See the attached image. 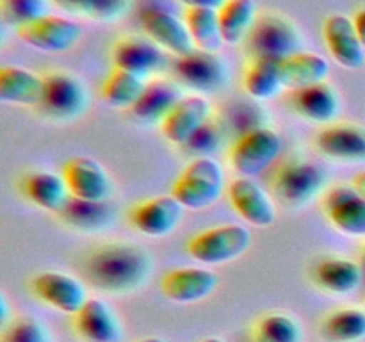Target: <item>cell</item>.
<instances>
[{"instance_id": "obj_1", "label": "cell", "mask_w": 365, "mask_h": 342, "mask_svg": "<svg viewBox=\"0 0 365 342\" xmlns=\"http://www.w3.org/2000/svg\"><path fill=\"white\" fill-rule=\"evenodd\" d=\"M153 269L152 255L132 242L114 241L88 255L84 274L89 284L106 294H128L148 281Z\"/></svg>"}, {"instance_id": "obj_2", "label": "cell", "mask_w": 365, "mask_h": 342, "mask_svg": "<svg viewBox=\"0 0 365 342\" xmlns=\"http://www.w3.org/2000/svg\"><path fill=\"white\" fill-rule=\"evenodd\" d=\"M227 178L221 164L212 157H195L171 185V195L185 210H203L223 196Z\"/></svg>"}, {"instance_id": "obj_3", "label": "cell", "mask_w": 365, "mask_h": 342, "mask_svg": "<svg viewBox=\"0 0 365 342\" xmlns=\"http://www.w3.org/2000/svg\"><path fill=\"white\" fill-rule=\"evenodd\" d=\"M245 43L252 59L278 63L303 50V36L298 25L280 13L259 14Z\"/></svg>"}, {"instance_id": "obj_4", "label": "cell", "mask_w": 365, "mask_h": 342, "mask_svg": "<svg viewBox=\"0 0 365 342\" xmlns=\"http://www.w3.org/2000/svg\"><path fill=\"white\" fill-rule=\"evenodd\" d=\"M327 171L317 162L292 157L282 162L271 177L274 196L289 207H305L324 191Z\"/></svg>"}, {"instance_id": "obj_5", "label": "cell", "mask_w": 365, "mask_h": 342, "mask_svg": "<svg viewBox=\"0 0 365 342\" xmlns=\"http://www.w3.org/2000/svg\"><path fill=\"white\" fill-rule=\"evenodd\" d=\"M282 150V135L274 128L260 127L237 135L228 150V162L239 177L255 178L280 159Z\"/></svg>"}, {"instance_id": "obj_6", "label": "cell", "mask_w": 365, "mask_h": 342, "mask_svg": "<svg viewBox=\"0 0 365 342\" xmlns=\"http://www.w3.org/2000/svg\"><path fill=\"white\" fill-rule=\"evenodd\" d=\"M252 246V232L242 224L227 223L203 230L189 239L187 253L200 264L220 266L237 260Z\"/></svg>"}, {"instance_id": "obj_7", "label": "cell", "mask_w": 365, "mask_h": 342, "mask_svg": "<svg viewBox=\"0 0 365 342\" xmlns=\"http://www.w3.org/2000/svg\"><path fill=\"white\" fill-rule=\"evenodd\" d=\"M89 102L86 86L77 75L64 70H52L43 75L39 109L53 120H73L81 116Z\"/></svg>"}, {"instance_id": "obj_8", "label": "cell", "mask_w": 365, "mask_h": 342, "mask_svg": "<svg viewBox=\"0 0 365 342\" xmlns=\"http://www.w3.org/2000/svg\"><path fill=\"white\" fill-rule=\"evenodd\" d=\"M25 45L48 53H63L77 46L82 38V27L75 20L61 14H43L14 28Z\"/></svg>"}, {"instance_id": "obj_9", "label": "cell", "mask_w": 365, "mask_h": 342, "mask_svg": "<svg viewBox=\"0 0 365 342\" xmlns=\"http://www.w3.org/2000/svg\"><path fill=\"white\" fill-rule=\"evenodd\" d=\"M175 77L196 95L216 93L228 82V64L220 53L195 48L187 56L177 57L173 63Z\"/></svg>"}, {"instance_id": "obj_10", "label": "cell", "mask_w": 365, "mask_h": 342, "mask_svg": "<svg viewBox=\"0 0 365 342\" xmlns=\"http://www.w3.org/2000/svg\"><path fill=\"white\" fill-rule=\"evenodd\" d=\"M184 212V205L173 195H160L135 203L128 210V221L146 237H166L177 230Z\"/></svg>"}, {"instance_id": "obj_11", "label": "cell", "mask_w": 365, "mask_h": 342, "mask_svg": "<svg viewBox=\"0 0 365 342\" xmlns=\"http://www.w3.org/2000/svg\"><path fill=\"white\" fill-rule=\"evenodd\" d=\"M31 291L45 305L75 316L88 301L86 285L78 278L61 271H43L31 280Z\"/></svg>"}, {"instance_id": "obj_12", "label": "cell", "mask_w": 365, "mask_h": 342, "mask_svg": "<svg viewBox=\"0 0 365 342\" xmlns=\"http://www.w3.org/2000/svg\"><path fill=\"white\" fill-rule=\"evenodd\" d=\"M323 209L331 227L348 237H365V198L351 184H339L323 196Z\"/></svg>"}, {"instance_id": "obj_13", "label": "cell", "mask_w": 365, "mask_h": 342, "mask_svg": "<svg viewBox=\"0 0 365 342\" xmlns=\"http://www.w3.org/2000/svg\"><path fill=\"white\" fill-rule=\"evenodd\" d=\"M70 195L89 202H107L113 195V180L106 167L93 157L77 155L64 162L63 171Z\"/></svg>"}, {"instance_id": "obj_14", "label": "cell", "mask_w": 365, "mask_h": 342, "mask_svg": "<svg viewBox=\"0 0 365 342\" xmlns=\"http://www.w3.org/2000/svg\"><path fill=\"white\" fill-rule=\"evenodd\" d=\"M139 24L146 38L171 56L182 57L195 50L184 18H177L163 7H146L139 14Z\"/></svg>"}, {"instance_id": "obj_15", "label": "cell", "mask_w": 365, "mask_h": 342, "mask_svg": "<svg viewBox=\"0 0 365 342\" xmlns=\"http://www.w3.org/2000/svg\"><path fill=\"white\" fill-rule=\"evenodd\" d=\"M212 116V105L205 96L184 95L163 120L160 132L173 145L185 146Z\"/></svg>"}, {"instance_id": "obj_16", "label": "cell", "mask_w": 365, "mask_h": 342, "mask_svg": "<svg viewBox=\"0 0 365 342\" xmlns=\"http://www.w3.org/2000/svg\"><path fill=\"white\" fill-rule=\"evenodd\" d=\"M228 202L248 224L267 228L277 221V205L255 178L237 177L228 184Z\"/></svg>"}, {"instance_id": "obj_17", "label": "cell", "mask_w": 365, "mask_h": 342, "mask_svg": "<svg viewBox=\"0 0 365 342\" xmlns=\"http://www.w3.org/2000/svg\"><path fill=\"white\" fill-rule=\"evenodd\" d=\"M160 287L171 301L191 305L210 298L220 287V276L205 267H177L164 274Z\"/></svg>"}, {"instance_id": "obj_18", "label": "cell", "mask_w": 365, "mask_h": 342, "mask_svg": "<svg viewBox=\"0 0 365 342\" xmlns=\"http://www.w3.org/2000/svg\"><path fill=\"white\" fill-rule=\"evenodd\" d=\"M316 148L337 162H365V127L356 123L324 125L316 135Z\"/></svg>"}, {"instance_id": "obj_19", "label": "cell", "mask_w": 365, "mask_h": 342, "mask_svg": "<svg viewBox=\"0 0 365 342\" xmlns=\"http://www.w3.org/2000/svg\"><path fill=\"white\" fill-rule=\"evenodd\" d=\"M323 39L328 52L342 68L360 70L365 66V48L351 18L344 14L328 16L323 24Z\"/></svg>"}, {"instance_id": "obj_20", "label": "cell", "mask_w": 365, "mask_h": 342, "mask_svg": "<svg viewBox=\"0 0 365 342\" xmlns=\"http://www.w3.org/2000/svg\"><path fill=\"white\" fill-rule=\"evenodd\" d=\"M289 103L298 116L314 123L330 125L341 113L339 91L327 81L291 91Z\"/></svg>"}, {"instance_id": "obj_21", "label": "cell", "mask_w": 365, "mask_h": 342, "mask_svg": "<svg viewBox=\"0 0 365 342\" xmlns=\"http://www.w3.org/2000/svg\"><path fill=\"white\" fill-rule=\"evenodd\" d=\"M75 330L86 342H120L123 337L120 317L100 298H89L75 314Z\"/></svg>"}, {"instance_id": "obj_22", "label": "cell", "mask_w": 365, "mask_h": 342, "mask_svg": "<svg viewBox=\"0 0 365 342\" xmlns=\"http://www.w3.org/2000/svg\"><path fill=\"white\" fill-rule=\"evenodd\" d=\"M114 68L132 71L141 77H148L159 70L164 63V56L159 46L148 38L141 36H127L114 43L113 52Z\"/></svg>"}, {"instance_id": "obj_23", "label": "cell", "mask_w": 365, "mask_h": 342, "mask_svg": "<svg viewBox=\"0 0 365 342\" xmlns=\"http://www.w3.org/2000/svg\"><path fill=\"white\" fill-rule=\"evenodd\" d=\"M182 96L184 95L177 82L166 81V78H153V81H148L141 98L132 107L130 113L141 123L160 125Z\"/></svg>"}, {"instance_id": "obj_24", "label": "cell", "mask_w": 365, "mask_h": 342, "mask_svg": "<svg viewBox=\"0 0 365 342\" xmlns=\"http://www.w3.org/2000/svg\"><path fill=\"white\" fill-rule=\"evenodd\" d=\"M364 269L360 262L346 256H327L314 267V280L331 294H349L362 284Z\"/></svg>"}, {"instance_id": "obj_25", "label": "cell", "mask_w": 365, "mask_h": 342, "mask_svg": "<svg viewBox=\"0 0 365 342\" xmlns=\"http://www.w3.org/2000/svg\"><path fill=\"white\" fill-rule=\"evenodd\" d=\"M43 91V75L21 66L0 70V102L9 105L38 107Z\"/></svg>"}, {"instance_id": "obj_26", "label": "cell", "mask_w": 365, "mask_h": 342, "mask_svg": "<svg viewBox=\"0 0 365 342\" xmlns=\"http://www.w3.org/2000/svg\"><path fill=\"white\" fill-rule=\"evenodd\" d=\"M21 189L29 202L53 214H59L71 198L63 175H57L53 171H34L27 175L21 182Z\"/></svg>"}, {"instance_id": "obj_27", "label": "cell", "mask_w": 365, "mask_h": 342, "mask_svg": "<svg viewBox=\"0 0 365 342\" xmlns=\"http://www.w3.org/2000/svg\"><path fill=\"white\" fill-rule=\"evenodd\" d=\"M280 70L284 88L294 91V89L327 81L328 73H330V64L319 53L302 50V52L280 61Z\"/></svg>"}, {"instance_id": "obj_28", "label": "cell", "mask_w": 365, "mask_h": 342, "mask_svg": "<svg viewBox=\"0 0 365 342\" xmlns=\"http://www.w3.org/2000/svg\"><path fill=\"white\" fill-rule=\"evenodd\" d=\"M57 216L78 232H100L114 219V210L109 202H89L71 196Z\"/></svg>"}, {"instance_id": "obj_29", "label": "cell", "mask_w": 365, "mask_h": 342, "mask_svg": "<svg viewBox=\"0 0 365 342\" xmlns=\"http://www.w3.org/2000/svg\"><path fill=\"white\" fill-rule=\"evenodd\" d=\"M184 21L195 48L214 53H217L223 48L225 41L223 36H221L217 9H210V7H185Z\"/></svg>"}, {"instance_id": "obj_30", "label": "cell", "mask_w": 365, "mask_h": 342, "mask_svg": "<svg viewBox=\"0 0 365 342\" xmlns=\"http://www.w3.org/2000/svg\"><path fill=\"white\" fill-rule=\"evenodd\" d=\"M242 88L246 95L257 102L277 96L284 88L280 63L271 59H252L242 77Z\"/></svg>"}, {"instance_id": "obj_31", "label": "cell", "mask_w": 365, "mask_h": 342, "mask_svg": "<svg viewBox=\"0 0 365 342\" xmlns=\"http://www.w3.org/2000/svg\"><path fill=\"white\" fill-rule=\"evenodd\" d=\"M217 16L223 41L228 45H239L250 34L259 14L255 0H227L217 9Z\"/></svg>"}, {"instance_id": "obj_32", "label": "cell", "mask_w": 365, "mask_h": 342, "mask_svg": "<svg viewBox=\"0 0 365 342\" xmlns=\"http://www.w3.org/2000/svg\"><path fill=\"white\" fill-rule=\"evenodd\" d=\"M146 84L148 81L141 75L114 68L102 84V98L106 100L107 105L114 107V109L130 110L141 98Z\"/></svg>"}, {"instance_id": "obj_33", "label": "cell", "mask_w": 365, "mask_h": 342, "mask_svg": "<svg viewBox=\"0 0 365 342\" xmlns=\"http://www.w3.org/2000/svg\"><path fill=\"white\" fill-rule=\"evenodd\" d=\"M321 335L328 342H362L365 338V310L339 309L324 317Z\"/></svg>"}, {"instance_id": "obj_34", "label": "cell", "mask_w": 365, "mask_h": 342, "mask_svg": "<svg viewBox=\"0 0 365 342\" xmlns=\"http://www.w3.org/2000/svg\"><path fill=\"white\" fill-rule=\"evenodd\" d=\"M68 14L88 18L93 21H116L130 7V0H52Z\"/></svg>"}, {"instance_id": "obj_35", "label": "cell", "mask_w": 365, "mask_h": 342, "mask_svg": "<svg viewBox=\"0 0 365 342\" xmlns=\"http://www.w3.org/2000/svg\"><path fill=\"white\" fill-rule=\"evenodd\" d=\"M253 338L259 342H302V326L289 314L273 312L257 323Z\"/></svg>"}, {"instance_id": "obj_36", "label": "cell", "mask_w": 365, "mask_h": 342, "mask_svg": "<svg viewBox=\"0 0 365 342\" xmlns=\"http://www.w3.org/2000/svg\"><path fill=\"white\" fill-rule=\"evenodd\" d=\"M223 127H221L220 121L214 120L212 116L191 139H189V142L184 146V150L187 153H191L192 157H210L214 152L220 150L221 145H223Z\"/></svg>"}, {"instance_id": "obj_37", "label": "cell", "mask_w": 365, "mask_h": 342, "mask_svg": "<svg viewBox=\"0 0 365 342\" xmlns=\"http://www.w3.org/2000/svg\"><path fill=\"white\" fill-rule=\"evenodd\" d=\"M2 342H50V333L41 321L18 317L4 326Z\"/></svg>"}, {"instance_id": "obj_38", "label": "cell", "mask_w": 365, "mask_h": 342, "mask_svg": "<svg viewBox=\"0 0 365 342\" xmlns=\"http://www.w3.org/2000/svg\"><path fill=\"white\" fill-rule=\"evenodd\" d=\"M4 20L14 28L48 14V0H0Z\"/></svg>"}, {"instance_id": "obj_39", "label": "cell", "mask_w": 365, "mask_h": 342, "mask_svg": "<svg viewBox=\"0 0 365 342\" xmlns=\"http://www.w3.org/2000/svg\"><path fill=\"white\" fill-rule=\"evenodd\" d=\"M230 120L234 128L239 130V135L245 134V132L255 130V128L267 127L264 110L259 105H255V103H237L232 109Z\"/></svg>"}, {"instance_id": "obj_40", "label": "cell", "mask_w": 365, "mask_h": 342, "mask_svg": "<svg viewBox=\"0 0 365 342\" xmlns=\"http://www.w3.org/2000/svg\"><path fill=\"white\" fill-rule=\"evenodd\" d=\"M351 20H353V25H355V28H356V34H359L360 43H362L364 48H365V7L356 11L355 16H353Z\"/></svg>"}, {"instance_id": "obj_41", "label": "cell", "mask_w": 365, "mask_h": 342, "mask_svg": "<svg viewBox=\"0 0 365 342\" xmlns=\"http://www.w3.org/2000/svg\"><path fill=\"white\" fill-rule=\"evenodd\" d=\"M185 7H210V9H220L227 0H178Z\"/></svg>"}, {"instance_id": "obj_42", "label": "cell", "mask_w": 365, "mask_h": 342, "mask_svg": "<svg viewBox=\"0 0 365 342\" xmlns=\"http://www.w3.org/2000/svg\"><path fill=\"white\" fill-rule=\"evenodd\" d=\"M351 185L356 189V192H359L360 196L365 198V171H360V173H356L355 177H353Z\"/></svg>"}, {"instance_id": "obj_43", "label": "cell", "mask_w": 365, "mask_h": 342, "mask_svg": "<svg viewBox=\"0 0 365 342\" xmlns=\"http://www.w3.org/2000/svg\"><path fill=\"white\" fill-rule=\"evenodd\" d=\"M139 342H166V341L160 337H146V338H141Z\"/></svg>"}, {"instance_id": "obj_44", "label": "cell", "mask_w": 365, "mask_h": 342, "mask_svg": "<svg viewBox=\"0 0 365 342\" xmlns=\"http://www.w3.org/2000/svg\"><path fill=\"white\" fill-rule=\"evenodd\" d=\"M202 342H225V341L220 337H207V338H203Z\"/></svg>"}, {"instance_id": "obj_45", "label": "cell", "mask_w": 365, "mask_h": 342, "mask_svg": "<svg viewBox=\"0 0 365 342\" xmlns=\"http://www.w3.org/2000/svg\"><path fill=\"white\" fill-rule=\"evenodd\" d=\"M360 266H362L364 274H365V248H364V252H362V259H360Z\"/></svg>"}, {"instance_id": "obj_46", "label": "cell", "mask_w": 365, "mask_h": 342, "mask_svg": "<svg viewBox=\"0 0 365 342\" xmlns=\"http://www.w3.org/2000/svg\"><path fill=\"white\" fill-rule=\"evenodd\" d=\"M252 342H259V341H257V338H253V341Z\"/></svg>"}]
</instances>
